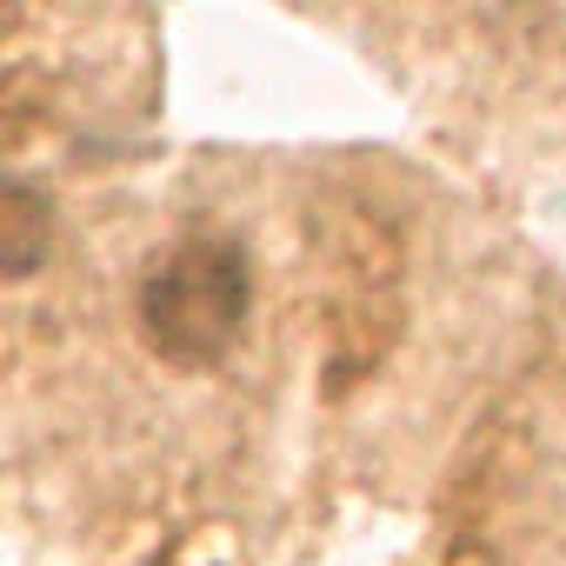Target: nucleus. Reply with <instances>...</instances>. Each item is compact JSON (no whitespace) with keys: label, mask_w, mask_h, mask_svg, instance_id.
Instances as JSON below:
<instances>
[{"label":"nucleus","mask_w":566,"mask_h":566,"mask_svg":"<svg viewBox=\"0 0 566 566\" xmlns=\"http://www.w3.org/2000/svg\"><path fill=\"white\" fill-rule=\"evenodd\" d=\"M247 307H253L247 253L233 240H220V233L180 240L140 280V334L174 367H213L240 340Z\"/></svg>","instance_id":"1"},{"label":"nucleus","mask_w":566,"mask_h":566,"mask_svg":"<svg viewBox=\"0 0 566 566\" xmlns=\"http://www.w3.org/2000/svg\"><path fill=\"white\" fill-rule=\"evenodd\" d=\"M0 247H8V273L14 280H28L41 266V253H48V207L21 180H8V193H0Z\"/></svg>","instance_id":"2"}]
</instances>
